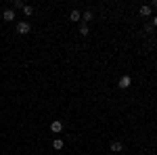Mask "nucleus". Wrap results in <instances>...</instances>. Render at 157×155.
Segmentation results:
<instances>
[{
	"instance_id": "obj_1",
	"label": "nucleus",
	"mask_w": 157,
	"mask_h": 155,
	"mask_svg": "<svg viewBox=\"0 0 157 155\" xmlns=\"http://www.w3.org/2000/svg\"><path fill=\"white\" fill-rule=\"evenodd\" d=\"M29 32H32V23H29V21H19V23H17V34L25 36V34H29Z\"/></svg>"
},
{
	"instance_id": "obj_2",
	"label": "nucleus",
	"mask_w": 157,
	"mask_h": 155,
	"mask_svg": "<svg viewBox=\"0 0 157 155\" xmlns=\"http://www.w3.org/2000/svg\"><path fill=\"white\" fill-rule=\"evenodd\" d=\"M130 86H132V78L130 76H121L120 80H117V88H121V90H126Z\"/></svg>"
},
{
	"instance_id": "obj_3",
	"label": "nucleus",
	"mask_w": 157,
	"mask_h": 155,
	"mask_svg": "<svg viewBox=\"0 0 157 155\" xmlns=\"http://www.w3.org/2000/svg\"><path fill=\"white\" fill-rule=\"evenodd\" d=\"M50 132H52V134H61V132H63V122H61V119H52V122H50Z\"/></svg>"
},
{
	"instance_id": "obj_4",
	"label": "nucleus",
	"mask_w": 157,
	"mask_h": 155,
	"mask_svg": "<svg viewBox=\"0 0 157 155\" xmlns=\"http://www.w3.org/2000/svg\"><path fill=\"white\" fill-rule=\"evenodd\" d=\"M15 17H17V13L13 11V9H6V11L2 13V19H4V21H9V23L15 21Z\"/></svg>"
},
{
	"instance_id": "obj_5",
	"label": "nucleus",
	"mask_w": 157,
	"mask_h": 155,
	"mask_svg": "<svg viewBox=\"0 0 157 155\" xmlns=\"http://www.w3.org/2000/svg\"><path fill=\"white\" fill-rule=\"evenodd\" d=\"M69 21H73V23H78V21H82V13L78 11V9H73V11L69 13Z\"/></svg>"
},
{
	"instance_id": "obj_6",
	"label": "nucleus",
	"mask_w": 157,
	"mask_h": 155,
	"mask_svg": "<svg viewBox=\"0 0 157 155\" xmlns=\"http://www.w3.org/2000/svg\"><path fill=\"white\" fill-rule=\"evenodd\" d=\"M63 147H65V143H63L61 138H55V141H52V149H55V151H61Z\"/></svg>"
},
{
	"instance_id": "obj_7",
	"label": "nucleus",
	"mask_w": 157,
	"mask_h": 155,
	"mask_svg": "<svg viewBox=\"0 0 157 155\" xmlns=\"http://www.w3.org/2000/svg\"><path fill=\"white\" fill-rule=\"evenodd\" d=\"M121 149H124V145H121L120 141H113V143H111V151H115V153H120Z\"/></svg>"
},
{
	"instance_id": "obj_8",
	"label": "nucleus",
	"mask_w": 157,
	"mask_h": 155,
	"mask_svg": "<svg viewBox=\"0 0 157 155\" xmlns=\"http://www.w3.org/2000/svg\"><path fill=\"white\" fill-rule=\"evenodd\" d=\"M94 17H92V11H86L84 15H82V23H88V21H92Z\"/></svg>"
},
{
	"instance_id": "obj_9",
	"label": "nucleus",
	"mask_w": 157,
	"mask_h": 155,
	"mask_svg": "<svg viewBox=\"0 0 157 155\" xmlns=\"http://www.w3.org/2000/svg\"><path fill=\"white\" fill-rule=\"evenodd\" d=\"M23 15H25V17H32V15H34V6L25 4V6H23Z\"/></svg>"
},
{
	"instance_id": "obj_10",
	"label": "nucleus",
	"mask_w": 157,
	"mask_h": 155,
	"mask_svg": "<svg viewBox=\"0 0 157 155\" xmlns=\"http://www.w3.org/2000/svg\"><path fill=\"white\" fill-rule=\"evenodd\" d=\"M23 6H25L23 0H15V2H13V11H15V9H21V11H23Z\"/></svg>"
},
{
	"instance_id": "obj_11",
	"label": "nucleus",
	"mask_w": 157,
	"mask_h": 155,
	"mask_svg": "<svg viewBox=\"0 0 157 155\" xmlns=\"http://www.w3.org/2000/svg\"><path fill=\"white\" fill-rule=\"evenodd\" d=\"M140 15H143V17H149V15H151V6H140Z\"/></svg>"
},
{
	"instance_id": "obj_12",
	"label": "nucleus",
	"mask_w": 157,
	"mask_h": 155,
	"mask_svg": "<svg viewBox=\"0 0 157 155\" xmlns=\"http://www.w3.org/2000/svg\"><path fill=\"white\" fill-rule=\"evenodd\" d=\"M80 34H82V36H88V34H90V29H88V25H86V23L80 25Z\"/></svg>"
},
{
	"instance_id": "obj_13",
	"label": "nucleus",
	"mask_w": 157,
	"mask_h": 155,
	"mask_svg": "<svg viewBox=\"0 0 157 155\" xmlns=\"http://www.w3.org/2000/svg\"><path fill=\"white\" fill-rule=\"evenodd\" d=\"M153 25H157V15H155V17H153Z\"/></svg>"
}]
</instances>
